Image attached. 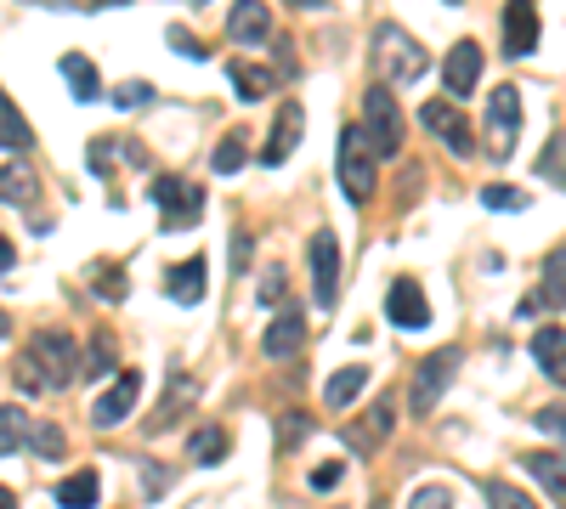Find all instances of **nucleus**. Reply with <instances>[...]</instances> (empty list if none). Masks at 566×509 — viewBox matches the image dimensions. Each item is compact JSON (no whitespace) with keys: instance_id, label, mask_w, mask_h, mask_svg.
<instances>
[{"instance_id":"8fccbe9b","label":"nucleus","mask_w":566,"mask_h":509,"mask_svg":"<svg viewBox=\"0 0 566 509\" xmlns=\"http://www.w3.org/2000/svg\"><path fill=\"white\" fill-rule=\"evenodd\" d=\"M12 266H18V250H12L7 233H0V272H12Z\"/></svg>"},{"instance_id":"20e7f679","label":"nucleus","mask_w":566,"mask_h":509,"mask_svg":"<svg viewBox=\"0 0 566 509\" xmlns=\"http://www.w3.org/2000/svg\"><path fill=\"white\" fill-rule=\"evenodd\" d=\"M453 374H459V351L453 346H442V351H431L419 368H413V391H408V407L419 413H437V402H442V391L453 385Z\"/></svg>"},{"instance_id":"ea45409f","label":"nucleus","mask_w":566,"mask_h":509,"mask_svg":"<svg viewBox=\"0 0 566 509\" xmlns=\"http://www.w3.org/2000/svg\"><path fill=\"white\" fill-rule=\"evenodd\" d=\"M408 509H453V492H448V487H419V492L408 498Z\"/></svg>"},{"instance_id":"1a4fd4ad","label":"nucleus","mask_w":566,"mask_h":509,"mask_svg":"<svg viewBox=\"0 0 566 509\" xmlns=\"http://www.w3.org/2000/svg\"><path fill=\"white\" fill-rule=\"evenodd\" d=\"M136 396H142V368H119V380L91 402V425H97V431H119L130 420Z\"/></svg>"},{"instance_id":"412c9836","label":"nucleus","mask_w":566,"mask_h":509,"mask_svg":"<svg viewBox=\"0 0 566 509\" xmlns=\"http://www.w3.org/2000/svg\"><path fill=\"white\" fill-rule=\"evenodd\" d=\"M57 68H63V79H69V91H74V103H97V97H103V74H97V63H85L80 52H69Z\"/></svg>"},{"instance_id":"aec40b11","label":"nucleus","mask_w":566,"mask_h":509,"mask_svg":"<svg viewBox=\"0 0 566 509\" xmlns=\"http://www.w3.org/2000/svg\"><path fill=\"white\" fill-rule=\"evenodd\" d=\"M119 159H136V165H148V153L142 148H125L119 136H91V148H85V165L97 170V176H114Z\"/></svg>"},{"instance_id":"58836bf2","label":"nucleus","mask_w":566,"mask_h":509,"mask_svg":"<svg viewBox=\"0 0 566 509\" xmlns=\"http://www.w3.org/2000/svg\"><path fill=\"white\" fill-rule=\"evenodd\" d=\"M538 176L549 181V188H560V136H549V148L538 153Z\"/></svg>"},{"instance_id":"f8f14e48","label":"nucleus","mask_w":566,"mask_h":509,"mask_svg":"<svg viewBox=\"0 0 566 509\" xmlns=\"http://www.w3.org/2000/svg\"><path fill=\"white\" fill-rule=\"evenodd\" d=\"M301 130H306V108H301L295 97H283V108H277V125H272V142L261 148L266 170H277V165H290V153L301 148Z\"/></svg>"},{"instance_id":"09e8293b","label":"nucleus","mask_w":566,"mask_h":509,"mask_svg":"<svg viewBox=\"0 0 566 509\" xmlns=\"http://www.w3.org/2000/svg\"><path fill=\"white\" fill-rule=\"evenodd\" d=\"M250 250H255V244H250V233L232 238V266H250Z\"/></svg>"},{"instance_id":"4c0bfd02","label":"nucleus","mask_w":566,"mask_h":509,"mask_svg":"<svg viewBox=\"0 0 566 509\" xmlns=\"http://www.w3.org/2000/svg\"><path fill=\"white\" fill-rule=\"evenodd\" d=\"M165 487H170V470L154 465V458H142V492H148V498H165Z\"/></svg>"},{"instance_id":"c9c22d12","label":"nucleus","mask_w":566,"mask_h":509,"mask_svg":"<svg viewBox=\"0 0 566 509\" xmlns=\"http://www.w3.org/2000/svg\"><path fill=\"white\" fill-rule=\"evenodd\" d=\"M482 204L488 210H527V193L504 188V181H493V188H482Z\"/></svg>"},{"instance_id":"6e6552de","label":"nucleus","mask_w":566,"mask_h":509,"mask_svg":"<svg viewBox=\"0 0 566 509\" xmlns=\"http://www.w3.org/2000/svg\"><path fill=\"white\" fill-rule=\"evenodd\" d=\"M419 125L431 130L453 159H470V153H476V130L464 125V114H459L453 103H424V108H419Z\"/></svg>"},{"instance_id":"f257e3e1","label":"nucleus","mask_w":566,"mask_h":509,"mask_svg":"<svg viewBox=\"0 0 566 509\" xmlns=\"http://www.w3.org/2000/svg\"><path fill=\"white\" fill-rule=\"evenodd\" d=\"M374 68H380V85H413L424 79V68H431V57H424V45L402 29V23H380L374 29Z\"/></svg>"},{"instance_id":"7ed1b4c3","label":"nucleus","mask_w":566,"mask_h":509,"mask_svg":"<svg viewBox=\"0 0 566 509\" xmlns=\"http://www.w3.org/2000/svg\"><path fill=\"white\" fill-rule=\"evenodd\" d=\"M23 357H29V368L40 374V391H69L80 380V351H74V340L63 329H40Z\"/></svg>"},{"instance_id":"9b49d317","label":"nucleus","mask_w":566,"mask_h":509,"mask_svg":"<svg viewBox=\"0 0 566 509\" xmlns=\"http://www.w3.org/2000/svg\"><path fill=\"white\" fill-rule=\"evenodd\" d=\"M154 204H159L165 226H181V221H199L205 193L193 188V181H181V176H159V181H154Z\"/></svg>"},{"instance_id":"a211bd4d","label":"nucleus","mask_w":566,"mask_h":509,"mask_svg":"<svg viewBox=\"0 0 566 509\" xmlns=\"http://www.w3.org/2000/svg\"><path fill=\"white\" fill-rule=\"evenodd\" d=\"M205 255H193V261H187V266H170L165 272V295L176 300V306H199L205 300Z\"/></svg>"},{"instance_id":"bb28decb","label":"nucleus","mask_w":566,"mask_h":509,"mask_svg":"<svg viewBox=\"0 0 566 509\" xmlns=\"http://www.w3.org/2000/svg\"><path fill=\"white\" fill-rule=\"evenodd\" d=\"M363 385H368V368H340V374L323 385V402L340 413V407H352V402L363 396Z\"/></svg>"},{"instance_id":"a18cd8bd","label":"nucleus","mask_w":566,"mask_h":509,"mask_svg":"<svg viewBox=\"0 0 566 509\" xmlns=\"http://www.w3.org/2000/svg\"><path fill=\"white\" fill-rule=\"evenodd\" d=\"M533 425H538L544 436H560V402H549L544 413H533Z\"/></svg>"},{"instance_id":"f3484780","label":"nucleus","mask_w":566,"mask_h":509,"mask_svg":"<svg viewBox=\"0 0 566 509\" xmlns=\"http://www.w3.org/2000/svg\"><path fill=\"white\" fill-rule=\"evenodd\" d=\"M538 52V12L533 7H504V57H527Z\"/></svg>"},{"instance_id":"393cba45","label":"nucleus","mask_w":566,"mask_h":509,"mask_svg":"<svg viewBox=\"0 0 566 509\" xmlns=\"http://www.w3.org/2000/svg\"><path fill=\"white\" fill-rule=\"evenodd\" d=\"M227 431L221 425H199L193 436H187V458H193V465H221V458H227Z\"/></svg>"},{"instance_id":"7c9ffc66","label":"nucleus","mask_w":566,"mask_h":509,"mask_svg":"<svg viewBox=\"0 0 566 509\" xmlns=\"http://www.w3.org/2000/svg\"><path fill=\"white\" fill-rule=\"evenodd\" d=\"M232 85H239V103H261L266 91H272V74L266 68H250V63H227Z\"/></svg>"},{"instance_id":"5701e85b","label":"nucleus","mask_w":566,"mask_h":509,"mask_svg":"<svg viewBox=\"0 0 566 509\" xmlns=\"http://www.w3.org/2000/svg\"><path fill=\"white\" fill-rule=\"evenodd\" d=\"M97 498H103L97 470H74L69 481H57V503L63 509H97Z\"/></svg>"},{"instance_id":"cd10ccee","label":"nucleus","mask_w":566,"mask_h":509,"mask_svg":"<svg viewBox=\"0 0 566 509\" xmlns=\"http://www.w3.org/2000/svg\"><path fill=\"white\" fill-rule=\"evenodd\" d=\"M527 470L538 476V487L549 492V503H566V470H560V453H533Z\"/></svg>"},{"instance_id":"2eb2a0df","label":"nucleus","mask_w":566,"mask_h":509,"mask_svg":"<svg viewBox=\"0 0 566 509\" xmlns=\"http://www.w3.org/2000/svg\"><path fill=\"white\" fill-rule=\"evenodd\" d=\"M391 425H397V396H380L368 407V425H346V447L352 453H374L391 436Z\"/></svg>"},{"instance_id":"603ef678","label":"nucleus","mask_w":566,"mask_h":509,"mask_svg":"<svg viewBox=\"0 0 566 509\" xmlns=\"http://www.w3.org/2000/svg\"><path fill=\"white\" fill-rule=\"evenodd\" d=\"M7 329H12V322H7V311H0V335H7Z\"/></svg>"},{"instance_id":"b1692460","label":"nucleus","mask_w":566,"mask_h":509,"mask_svg":"<svg viewBox=\"0 0 566 509\" xmlns=\"http://www.w3.org/2000/svg\"><path fill=\"white\" fill-rule=\"evenodd\" d=\"M34 142V130H29V119L18 114V103L7 97V91H0V148L7 153H23Z\"/></svg>"},{"instance_id":"4468645a","label":"nucleus","mask_w":566,"mask_h":509,"mask_svg":"<svg viewBox=\"0 0 566 509\" xmlns=\"http://www.w3.org/2000/svg\"><path fill=\"white\" fill-rule=\"evenodd\" d=\"M301 346H306V317H301V311H277V317L266 322V335H261V351H266L272 362H290Z\"/></svg>"},{"instance_id":"de8ad7c7","label":"nucleus","mask_w":566,"mask_h":509,"mask_svg":"<svg viewBox=\"0 0 566 509\" xmlns=\"http://www.w3.org/2000/svg\"><path fill=\"white\" fill-rule=\"evenodd\" d=\"M18 391H40V374H34V368H29V357H18Z\"/></svg>"},{"instance_id":"9d476101","label":"nucleus","mask_w":566,"mask_h":509,"mask_svg":"<svg viewBox=\"0 0 566 509\" xmlns=\"http://www.w3.org/2000/svg\"><path fill=\"white\" fill-rule=\"evenodd\" d=\"M386 317L397 322L402 335H419V329H431V300H424L419 277H397V284L386 289Z\"/></svg>"},{"instance_id":"6ab92c4d","label":"nucleus","mask_w":566,"mask_h":509,"mask_svg":"<svg viewBox=\"0 0 566 509\" xmlns=\"http://www.w3.org/2000/svg\"><path fill=\"white\" fill-rule=\"evenodd\" d=\"M533 362L544 368L555 385L566 380V329H560V322H544V329L533 335Z\"/></svg>"},{"instance_id":"473e14b6","label":"nucleus","mask_w":566,"mask_h":509,"mask_svg":"<svg viewBox=\"0 0 566 509\" xmlns=\"http://www.w3.org/2000/svg\"><path fill=\"white\" fill-rule=\"evenodd\" d=\"M23 447H34L40 458H63L69 436H63V425H29V442Z\"/></svg>"},{"instance_id":"dca6fc26","label":"nucleus","mask_w":566,"mask_h":509,"mask_svg":"<svg viewBox=\"0 0 566 509\" xmlns=\"http://www.w3.org/2000/svg\"><path fill=\"white\" fill-rule=\"evenodd\" d=\"M227 40H239V45H266V40H272V7H261V0L232 7V12H227Z\"/></svg>"},{"instance_id":"c85d7f7f","label":"nucleus","mask_w":566,"mask_h":509,"mask_svg":"<svg viewBox=\"0 0 566 509\" xmlns=\"http://www.w3.org/2000/svg\"><path fill=\"white\" fill-rule=\"evenodd\" d=\"M29 442V413L18 402H0V458H12Z\"/></svg>"},{"instance_id":"c03bdc74","label":"nucleus","mask_w":566,"mask_h":509,"mask_svg":"<svg viewBox=\"0 0 566 509\" xmlns=\"http://www.w3.org/2000/svg\"><path fill=\"white\" fill-rule=\"evenodd\" d=\"M306 431H312V420H306V413H290V420H283V431H277V436H283V447H290V442H301Z\"/></svg>"},{"instance_id":"37998d69","label":"nucleus","mask_w":566,"mask_h":509,"mask_svg":"<svg viewBox=\"0 0 566 509\" xmlns=\"http://www.w3.org/2000/svg\"><path fill=\"white\" fill-rule=\"evenodd\" d=\"M272 300H283V266L272 261V272H261V306H272Z\"/></svg>"},{"instance_id":"ddd939ff","label":"nucleus","mask_w":566,"mask_h":509,"mask_svg":"<svg viewBox=\"0 0 566 509\" xmlns=\"http://www.w3.org/2000/svg\"><path fill=\"white\" fill-rule=\"evenodd\" d=\"M442 85H448V97H453V103L470 97V91L482 85V45H476V40H459L453 52H448V63H442Z\"/></svg>"},{"instance_id":"4be33fe9","label":"nucleus","mask_w":566,"mask_h":509,"mask_svg":"<svg viewBox=\"0 0 566 509\" xmlns=\"http://www.w3.org/2000/svg\"><path fill=\"white\" fill-rule=\"evenodd\" d=\"M34 193H40V176H34L23 159L0 170V204H18V210H29V204H34Z\"/></svg>"},{"instance_id":"79ce46f5","label":"nucleus","mask_w":566,"mask_h":509,"mask_svg":"<svg viewBox=\"0 0 566 509\" xmlns=\"http://www.w3.org/2000/svg\"><path fill=\"white\" fill-rule=\"evenodd\" d=\"M170 45H176V52H181V57H193V63H205V57H210V52H205V45H199V40H193V34H187V29H181V23H176V29H170Z\"/></svg>"},{"instance_id":"a19ab883","label":"nucleus","mask_w":566,"mask_h":509,"mask_svg":"<svg viewBox=\"0 0 566 509\" xmlns=\"http://www.w3.org/2000/svg\"><path fill=\"white\" fill-rule=\"evenodd\" d=\"M346 481V465H317L312 470V492H335Z\"/></svg>"},{"instance_id":"49530a36","label":"nucleus","mask_w":566,"mask_h":509,"mask_svg":"<svg viewBox=\"0 0 566 509\" xmlns=\"http://www.w3.org/2000/svg\"><path fill=\"white\" fill-rule=\"evenodd\" d=\"M97 289H103L108 300H119V295H125V284H119V266H103V272H97Z\"/></svg>"},{"instance_id":"423d86ee","label":"nucleus","mask_w":566,"mask_h":509,"mask_svg":"<svg viewBox=\"0 0 566 509\" xmlns=\"http://www.w3.org/2000/svg\"><path fill=\"white\" fill-rule=\"evenodd\" d=\"M306 261H312V295H317V306L328 311L340 300V238L335 233H312V244H306Z\"/></svg>"},{"instance_id":"f03ea898","label":"nucleus","mask_w":566,"mask_h":509,"mask_svg":"<svg viewBox=\"0 0 566 509\" xmlns=\"http://www.w3.org/2000/svg\"><path fill=\"white\" fill-rule=\"evenodd\" d=\"M363 148L368 159H397L402 153V114H397V97L386 85H368L363 91Z\"/></svg>"},{"instance_id":"3c124183","label":"nucleus","mask_w":566,"mask_h":509,"mask_svg":"<svg viewBox=\"0 0 566 509\" xmlns=\"http://www.w3.org/2000/svg\"><path fill=\"white\" fill-rule=\"evenodd\" d=\"M0 509H18V492L12 487H0Z\"/></svg>"},{"instance_id":"39448f33","label":"nucleus","mask_w":566,"mask_h":509,"mask_svg":"<svg viewBox=\"0 0 566 509\" xmlns=\"http://www.w3.org/2000/svg\"><path fill=\"white\" fill-rule=\"evenodd\" d=\"M515 142H522V91L499 85L493 103H488V148H493V159L504 165V159L515 153Z\"/></svg>"},{"instance_id":"a878e982","label":"nucleus","mask_w":566,"mask_h":509,"mask_svg":"<svg viewBox=\"0 0 566 509\" xmlns=\"http://www.w3.org/2000/svg\"><path fill=\"white\" fill-rule=\"evenodd\" d=\"M199 396V380H187V374H170V391H165V402H159V413L148 420V431H170V420H176V407H187Z\"/></svg>"},{"instance_id":"0eeeda50","label":"nucleus","mask_w":566,"mask_h":509,"mask_svg":"<svg viewBox=\"0 0 566 509\" xmlns=\"http://www.w3.org/2000/svg\"><path fill=\"white\" fill-rule=\"evenodd\" d=\"M340 193L352 204H368V193H374V159L363 148V130L357 125L340 130Z\"/></svg>"},{"instance_id":"f704fd0d","label":"nucleus","mask_w":566,"mask_h":509,"mask_svg":"<svg viewBox=\"0 0 566 509\" xmlns=\"http://www.w3.org/2000/svg\"><path fill=\"white\" fill-rule=\"evenodd\" d=\"M488 503H493V509H538L522 487H510V481H493V487H488Z\"/></svg>"},{"instance_id":"e433bc0d","label":"nucleus","mask_w":566,"mask_h":509,"mask_svg":"<svg viewBox=\"0 0 566 509\" xmlns=\"http://www.w3.org/2000/svg\"><path fill=\"white\" fill-rule=\"evenodd\" d=\"M560 266H566V255L549 250V261H544V300H549V311H560Z\"/></svg>"},{"instance_id":"2f4dec72","label":"nucleus","mask_w":566,"mask_h":509,"mask_svg":"<svg viewBox=\"0 0 566 509\" xmlns=\"http://www.w3.org/2000/svg\"><path fill=\"white\" fill-rule=\"evenodd\" d=\"M244 159H250V148H244V136L232 130L227 142H221V148L210 153V170H216V176H232V170H244Z\"/></svg>"},{"instance_id":"72a5a7b5","label":"nucleus","mask_w":566,"mask_h":509,"mask_svg":"<svg viewBox=\"0 0 566 509\" xmlns=\"http://www.w3.org/2000/svg\"><path fill=\"white\" fill-rule=\"evenodd\" d=\"M148 103H154V85H148V79L114 85V108H119V114H136V108H148Z\"/></svg>"},{"instance_id":"c756f323","label":"nucleus","mask_w":566,"mask_h":509,"mask_svg":"<svg viewBox=\"0 0 566 509\" xmlns=\"http://www.w3.org/2000/svg\"><path fill=\"white\" fill-rule=\"evenodd\" d=\"M114 368H119V346H114V335H97V340H91V351L80 357V374L103 380V374H114Z\"/></svg>"}]
</instances>
